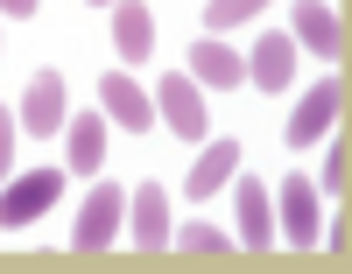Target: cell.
I'll use <instances>...</instances> for the list:
<instances>
[{
	"mask_svg": "<svg viewBox=\"0 0 352 274\" xmlns=\"http://www.w3.org/2000/svg\"><path fill=\"white\" fill-rule=\"evenodd\" d=\"M56 190H64V169H28V176H14L8 190H0V232H14V225H36L43 211L56 204Z\"/></svg>",
	"mask_w": 352,
	"mask_h": 274,
	"instance_id": "1",
	"label": "cell"
},
{
	"mask_svg": "<svg viewBox=\"0 0 352 274\" xmlns=\"http://www.w3.org/2000/svg\"><path fill=\"white\" fill-rule=\"evenodd\" d=\"M120 218H127V197H120V183H99V190L85 197V211H78V232H71V247H78V253H99V247H113Z\"/></svg>",
	"mask_w": 352,
	"mask_h": 274,
	"instance_id": "2",
	"label": "cell"
},
{
	"mask_svg": "<svg viewBox=\"0 0 352 274\" xmlns=\"http://www.w3.org/2000/svg\"><path fill=\"white\" fill-rule=\"evenodd\" d=\"M338 113H345V84H338V78L310 84V91H303V106L289 113V134H282V141H289V148H310V141L324 134V127H331Z\"/></svg>",
	"mask_w": 352,
	"mask_h": 274,
	"instance_id": "3",
	"label": "cell"
},
{
	"mask_svg": "<svg viewBox=\"0 0 352 274\" xmlns=\"http://www.w3.org/2000/svg\"><path fill=\"white\" fill-rule=\"evenodd\" d=\"M282 239H289V247H317V239H324L317 183H303V176H289V183H282Z\"/></svg>",
	"mask_w": 352,
	"mask_h": 274,
	"instance_id": "4",
	"label": "cell"
},
{
	"mask_svg": "<svg viewBox=\"0 0 352 274\" xmlns=\"http://www.w3.org/2000/svg\"><path fill=\"white\" fill-rule=\"evenodd\" d=\"M99 106L120 119L127 134H148V127H155V99H148L134 78H113V71H106V78H99Z\"/></svg>",
	"mask_w": 352,
	"mask_h": 274,
	"instance_id": "5",
	"label": "cell"
},
{
	"mask_svg": "<svg viewBox=\"0 0 352 274\" xmlns=\"http://www.w3.org/2000/svg\"><path fill=\"white\" fill-rule=\"evenodd\" d=\"M14 113H21L28 134H56V119H64V78H56V71H36Z\"/></svg>",
	"mask_w": 352,
	"mask_h": 274,
	"instance_id": "6",
	"label": "cell"
},
{
	"mask_svg": "<svg viewBox=\"0 0 352 274\" xmlns=\"http://www.w3.org/2000/svg\"><path fill=\"white\" fill-rule=\"evenodd\" d=\"M190 71H197V84L232 91V84L247 78V56L232 49V43H219V36H204V43H190Z\"/></svg>",
	"mask_w": 352,
	"mask_h": 274,
	"instance_id": "7",
	"label": "cell"
},
{
	"mask_svg": "<svg viewBox=\"0 0 352 274\" xmlns=\"http://www.w3.org/2000/svg\"><path fill=\"white\" fill-rule=\"evenodd\" d=\"M127 218H134V239L148 253L169 247V197H162V183H141V190L127 197Z\"/></svg>",
	"mask_w": 352,
	"mask_h": 274,
	"instance_id": "8",
	"label": "cell"
},
{
	"mask_svg": "<svg viewBox=\"0 0 352 274\" xmlns=\"http://www.w3.org/2000/svg\"><path fill=\"white\" fill-rule=\"evenodd\" d=\"M247 78H254L261 91H282L289 78H296V43H289L282 28H275V36H261L254 56H247Z\"/></svg>",
	"mask_w": 352,
	"mask_h": 274,
	"instance_id": "9",
	"label": "cell"
},
{
	"mask_svg": "<svg viewBox=\"0 0 352 274\" xmlns=\"http://www.w3.org/2000/svg\"><path fill=\"white\" fill-rule=\"evenodd\" d=\"M155 113H169V127L184 134V141L204 134V99H197L190 78H162V84H155Z\"/></svg>",
	"mask_w": 352,
	"mask_h": 274,
	"instance_id": "10",
	"label": "cell"
},
{
	"mask_svg": "<svg viewBox=\"0 0 352 274\" xmlns=\"http://www.w3.org/2000/svg\"><path fill=\"white\" fill-rule=\"evenodd\" d=\"M296 43H310L317 56H345V21L324 0H296Z\"/></svg>",
	"mask_w": 352,
	"mask_h": 274,
	"instance_id": "11",
	"label": "cell"
},
{
	"mask_svg": "<svg viewBox=\"0 0 352 274\" xmlns=\"http://www.w3.org/2000/svg\"><path fill=\"white\" fill-rule=\"evenodd\" d=\"M232 169H240V141H212V148L197 155V169L184 176V190L204 204V197H219V190H226V176H232Z\"/></svg>",
	"mask_w": 352,
	"mask_h": 274,
	"instance_id": "12",
	"label": "cell"
},
{
	"mask_svg": "<svg viewBox=\"0 0 352 274\" xmlns=\"http://www.w3.org/2000/svg\"><path fill=\"white\" fill-rule=\"evenodd\" d=\"M113 43H120V56H148L155 49V21L141 0H113Z\"/></svg>",
	"mask_w": 352,
	"mask_h": 274,
	"instance_id": "13",
	"label": "cell"
},
{
	"mask_svg": "<svg viewBox=\"0 0 352 274\" xmlns=\"http://www.w3.org/2000/svg\"><path fill=\"white\" fill-rule=\"evenodd\" d=\"M240 239L247 247H275V204L261 183H240Z\"/></svg>",
	"mask_w": 352,
	"mask_h": 274,
	"instance_id": "14",
	"label": "cell"
},
{
	"mask_svg": "<svg viewBox=\"0 0 352 274\" xmlns=\"http://www.w3.org/2000/svg\"><path fill=\"white\" fill-rule=\"evenodd\" d=\"M71 169H106V113H78L71 119Z\"/></svg>",
	"mask_w": 352,
	"mask_h": 274,
	"instance_id": "15",
	"label": "cell"
},
{
	"mask_svg": "<svg viewBox=\"0 0 352 274\" xmlns=\"http://www.w3.org/2000/svg\"><path fill=\"white\" fill-rule=\"evenodd\" d=\"M176 247H184V253H226L232 239H226V225H204V218H190L184 232H176Z\"/></svg>",
	"mask_w": 352,
	"mask_h": 274,
	"instance_id": "16",
	"label": "cell"
},
{
	"mask_svg": "<svg viewBox=\"0 0 352 274\" xmlns=\"http://www.w3.org/2000/svg\"><path fill=\"white\" fill-rule=\"evenodd\" d=\"M268 0H204V21L212 28H240V21H254Z\"/></svg>",
	"mask_w": 352,
	"mask_h": 274,
	"instance_id": "17",
	"label": "cell"
},
{
	"mask_svg": "<svg viewBox=\"0 0 352 274\" xmlns=\"http://www.w3.org/2000/svg\"><path fill=\"white\" fill-rule=\"evenodd\" d=\"M317 190H324V197H345V141L324 148V162H317Z\"/></svg>",
	"mask_w": 352,
	"mask_h": 274,
	"instance_id": "18",
	"label": "cell"
},
{
	"mask_svg": "<svg viewBox=\"0 0 352 274\" xmlns=\"http://www.w3.org/2000/svg\"><path fill=\"white\" fill-rule=\"evenodd\" d=\"M8 162H14V119H8V106H0V176H8Z\"/></svg>",
	"mask_w": 352,
	"mask_h": 274,
	"instance_id": "19",
	"label": "cell"
},
{
	"mask_svg": "<svg viewBox=\"0 0 352 274\" xmlns=\"http://www.w3.org/2000/svg\"><path fill=\"white\" fill-rule=\"evenodd\" d=\"M0 8H8L14 21H28V14H36V0H0Z\"/></svg>",
	"mask_w": 352,
	"mask_h": 274,
	"instance_id": "20",
	"label": "cell"
},
{
	"mask_svg": "<svg viewBox=\"0 0 352 274\" xmlns=\"http://www.w3.org/2000/svg\"><path fill=\"white\" fill-rule=\"evenodd\" d=\"M92 8H113V0H92Z\"/></svg>",
	"mask_w": 352,
	"mask_h": 274,
	"instance_id": "21",
	"label": "cell"
}]
</instances>
